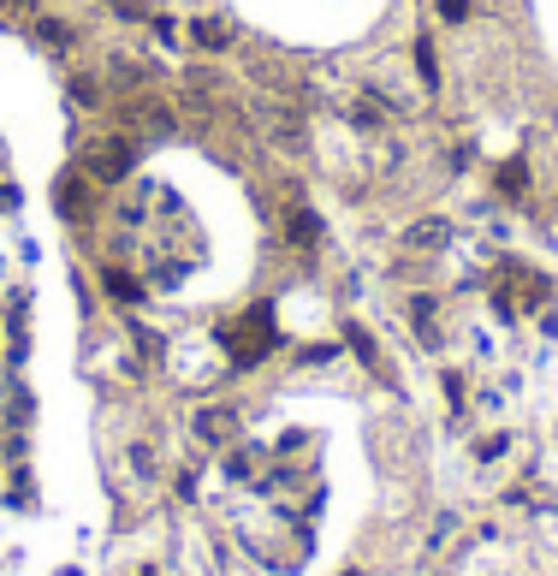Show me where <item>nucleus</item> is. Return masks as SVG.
<instances>
[{"instance_id":"1","label":"nucleus","mask_w":558,"mask_h":576,"mask_svg":"<svg viewBox=\"0 0 558 576\" xmlns=\"http://www.w3.org/2000/svg\"><path fill=\"white\" fill-rule=\"evenodd\" d=\"M220 345L232 351V363H238V368H256V363L279 345L274 309L256 303V309H249V315H238V321H220Z\"/></svg>"},{"instance_id":"2","label":"nucleus","mask_w":558,"mask_h":576,"mask_svg":"<svg viewBox=\"0 0 558 576\" xmlns=\"http://www.w3.org/2000/svg\"><path fill=\"white\" fill-rule=\"evenodd\" d=\"M131 167H137V137H108V143L90 155V179H96V185H120Z\"/></svg>"},{"instance_id":"3","label":"nucleus","mask_w":558,"mask_h":576,"mask_svg":"<svg viewBox=\"0 0 558 576\" xmlns=\"http://www.w3.org/2000/svg\"><path fill=\"white\" fill-rule=\"evenodd\" d=\"M197 440H202V446H226V440H238V410H226V405L202 410V417H197Z\"/></svg>"},{"instance_id":"4","label":"nucleus","mask_w":558,"mask_h":576,"mask_svg":"<svg viewBox=\"0 0 558 576\" xmlns=\"http://www.w3.org/2000/svg\"><path fill=\"white\" fill-rule=\"evenodd\" d=\"M101 286H108V298H120V303H137L143 298V279L125 274V268H108V274H101Z\"/></svg>"},{"instance_id":"5","label":"nucleus","mask_w":558,"mask_h":576,"mask_svg":"<svg viewBox=\"0 0 558 576\" xmlns=\"http://www.w3.org/2000/svg\"><path fill=\"white\" fill-rule=\"evenodd\" d=\"M131 125H143V131H167V125H172V113L160 108L155 96H143V108H131Z\"/></svg>"},{"instance_id":"6","label":"nucleus","mask_w":558,"mask_h":576,"mask_svg":"<svg viewBox=\"0 0 558 576\" xmlns=\"http://www.w3.org/2000/svg\"><path fill=\"white\" fill-rule=\"evenodd\" d=\"M190 36H197L202 42V48H232V31H226V24H214V19H197V24H190Z\"/></svg>"},{"instance_id":"7","label":"nucleus","mask_w":558,"mask_h":576,"mask_svg":"<svg viewBox=\"0 0 558 576\" xmlns=\"http://www.w3.org/2000/svg\"><path fill=\"white\" fill-rule=\"evenodd\" d=\"M315 239H321V226H315V214H291V250H315Z\"/></svg>"},{"instance_id":"8","label":"nucleus","mask_w":558,"mask_h":576,"mask_svg":"<svg viewBox=\"0 0 558 576\" xmlns=\"http://www.w3.org/2000/svg\"><path fill=\"white\" fill-rule=\"evenodd\" d=\"M410 54H416V71H422V84H428V90H434V84H439V60H434V42H428V36H416V48H410Z\"/></svg>"},{"instance_id":"9","label":"nucleus","mask_w":558,"mask_h":576,"mask_svg":"<svg viewBox=\"0 0 558 576\" xmlns=\"http://www.w3.org/2000/svg\"><path fill=\"white\" fill-rule=\"evenodd\" d=\"M60 214H83V179H78V173H66V179H60Z\"/></svg>"},{"instance_id":"10","label":"nucleus","mask_w":558,"mask_h":576,"mask_svg":"<svg viewBox=\"0 0 558 576\" xmlns=\"http://www.w3.org/2000/svg\"><path fill=\"white\" fill-rule=\"evenodd\" d=\"M439 239H446V226H439V220H422V226H410V250H439Z\"/></svg>"},{"instance_id":"11","label":"nucleus","mask_w":558,"mask_h":576,"mask_svg":"<svg viewBox=\"0 0 558 576\" xmlns=\"http://www.w3.org/2000/svg\"><path fill=\"white\" fill-rule=\"evenodd\" d=\"M71 101H78V108H101V84H90V78H71Z\"/></svg>"},{"instance_id":"12","label":"nucleus","mask_w":558,"mask_h":576,"mask_svg":"<svg viewBox=\"0 0 558 576\" xmlns=\"http://www.w3.org/2000/svg\"><path fill=\"white\" fill-rule=\"evenodd\" d=\"M528 179H523V167H499V197H517Z\"/></svg>"},{"instance_id":"13","label":"nucleus","mask_w":558,"mask_h":576,"mask_svg":"<svg viewBox=\"0 0 558 576\" xmlns=\"http://www.w3.org/2000/svg\"><path fill=\"white\" fill-rule=\"evenodd\" d=\"M42 36L60 42V48H71V24H60V19H42Z\"/></svg>"},{"instance_id":"14","label":"nucleus","mask_w":558,"mask_h":576,"mask_svg":"<svg viewBox=\"0 0 558 576\" xmlns=\"http://www.w3.org/2000/svg\"><path fill=\"white\" fill-rule=\"evenodd\" d=\"M249 464H256V457H249V452H238V457H226V476H232V481H249Z\"/></svg>"},{"instance_id":"15","label":"nucleus","mask_w":558,"mask_h":576,"mask_svg":"<svg viewBox=\"0 0 558 576\" xmlns=\"http://www.w3.org/2000/svg\"><path fill=\"white\" fill-rule=\"evenodd\" d=\"M439 12H446L451 24H464L469 19V0H439Z\"/></svg>"},{"instance_id":"16","label":"nucleus","mask_w":558,"mask_h":576,"mask_svg":"<svg viewBox=\"0 0 558 576\" xmlns=\"http://www.w3.org/2000/svg\"><path fill=\"white\" fill-rule=\"evenodd\" d=\"M113 12L120 19H143V0H113Z\"/></svg>"},{"instance_id":"17","label":"nucleus","mask_w":558,"mask_h":576,"mask_svg":"<svg viewBox=\"0 0 558 576\" xmlns=\"http://www.w3.org/2000/svg\"><path fill=\"white\" fill-rule=\"evenodd\" d=\"M143 576H155V571H143Z\"/></svg>"}]
</instances>
